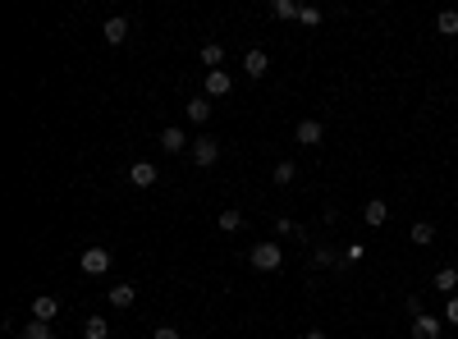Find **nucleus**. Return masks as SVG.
Segmentation results:
<instances>
[{
    "instance_id": "1",
    "label": "nucleus",
    "mask_w": 458,
    "mask_h": 339,
    "mask_svg": "<svg viewBox=\"0 0 458 339\" xmlns=\"http://www.w3.org/2000/svg\"><path fill=\"white\" fill-rule=\"evenodd\" d=\"M248 262H252V271H280V266H284V248L275 239H266V243H257V248L248 252Z\"/></svg>"
},
{
    "instance_id": "2",
    "label": "nucleus",
    "mask_w": 458,
    "mask_h": 339,
    "mask_svg": "<svg viewBox=\"0 0 458 339\" xmlns=\"http://www.w3.org/2000/svg\"><path fill=\"white\" fill-rule=\"evenodd\" d=\"M78 266H83V275H106L110 271V252L106 248H88L83 257H78Z\"/></svg>"
},
{
    "instance_id": "3",
    "label": "nucleus",
    "mask_w": 458,
    "mask_h": 339,
    "mask_svg": "<svg viewBox=\"0 0 458 339\" xmlns=\"http://www.w3.org/2000/svg\"><path fill=\"white\" fill-rule=\"evenodd\" d=\"M216 161H220L216 138H197V143H193V165H202V170H207V165H216Z\"/></svg>"
},
{
    "instance_id": "4",
    "label": "nucleus",
    "mask_w": 458,
    "mask_h": 339,
    "mask_svg": "<svg viewBox=\"0 0 458 339\" xmlns=\"http://www.w3.org/2000/svg\"><path fill=\"white\" fill-rule=\"evenodd\" d=\"M234 92V78L225 74V69H211L207 74V97H229Z\"/></svg>"
},
{
    "instance_id": "5",
    "label": "nucleus",
    "mask_w": 458,
    "mask_h": 339,
    "mask_svg": "<svg viewBox=\"0 0 458 339\" xmlns=\"http://www.w3.org/2000/svg\"><path fill=\"white\" fill-rule=\"evenodd\" d=\"M266 69H271L266 51H248V55H243V74H248V78H266Z\"/></svg>"
},
{
    "instance_id": "6",
    "label": "nucleus",
    "mask_w": 458,
    "mask_h": 339,
    "mask_svg": "<svg viewBox=\"0 0 458 339\" xmlns=\"http://www.w3.org/2000/svg\"><path fill=\"white\" fill-rule=\"evenodd\" d=\"M129 184H138V188H152V184H156V165H152V161H133V170H129Z\"/></svg>"
},
{
    "instance_id": "7",
    "label": "nucleus",
    "mask_w": 458,
    "mask_h": 339,
    "mask_svg": "<svg viewBox=\"0 0 458 339\" xmlns=\"http://www.w3.org/2000/svg\"><path fill=\"white\" fill-rule=\"evenodd\" d=\"M55 312H60V298H51V294H37V298H33V317H37V321H46V326H51Z\"/></svg>"
},
{
    "instance_id": "8",
    "label": "nucleus",
    "mask_w": 458,
    "mask_h": 339,
    "mask_svg": "<svg viewBox=\"0 0 458 339\" xmlns=\"http://www.w3.org/2000/svg\"><path fill=\"white\" fill-rule=\"evenodd\" d=\"M362 220H367L371 230H381L385 220H390V207H385L381 197H371V202H367V211H362Z\"/></svg>"
},
{
    "instance_id": "9",
    "label": "nucleus",
    "mask_w": 458,
    "mask_h": 339,
    "mask_svg": "<svg viewBox=\"0 0 458 339\" xmlns=\"http://www.w3.org/2000/svg\"><path fill=\"white\" fill-rule=\"evenodd\" d=\"M101 37H106L110 46H120L124 37H129V19H120V14H115V19H106V28H101Z\"/></svg>"
},
{
    "instance_id": "10",
    "label": "nucleus",
    "mask_w": 458,
    "mask_h": 339,
    "mask_svg": "<svg viewBox=\"0 0 458 339\" xmlns=\"http://www.w3.org/2000/svg\"><path fill=\"white\" fill-rule=\"evenodd\" d=\"M161 147L165 152H184V147H193V143H188V133L179 129V124H170V129L161 133Z\"/></svg>"
},
{
    "instance_id": "11",
    "label": "nucleus",
    "mask_w": 458,
    "mask_h": 339,
    "mask_svg": "<svg viewBox=\"0 0 458 339\" xmlns=\"http://www.w3.org/2000/svg\"><path fill=\"white\" fill-rule=\"evenodd\" d=\"M413 339H440V321L436 317H413Z\"/></svg>"
},
{
    "instance_id": "12",
    "label": "nucleus",
    "mask_w": 458,
    "mask_h": 339,
    "mask_svg": "<svg viewBox=\"0 0 458 339\" xmlns=\"http://www.w3.org/2000/svg\"><path fill=\"white\" fill-rule=\"evenodd\" d=\"M184 115H188L193 124H207V120H211V97H193V101L184 106Z\"/></svg>"
},
{
    "instance_id": "13",
    "label": "nucleus",
    "mask_w": 458,
    "mask_h": 339,
    "mask_svg": "<svg viewBox=\"0 0 458 339\" xmlns=\"http://www.w3.org/2000/svg\"><path fill=\"white\" fill-rule=\"evenodd\" d=\"M298 143H303V147H317L321 143V120H303V124H298Z\"/></svg>"
},
{
    "instance_id": "14",
    "label": "nucleus",
    "mask_w": 458,
    "mask_h": 339,
    "mask_svg": "<svg viewBox=\"0 0 458 339\" xmlns=\"http://www.w3.org/2000/svg\"><path fill=\"white\" fill-rule=\"evenodd\" d=\"M454 289H458V271H454V266L436 271V294H449V298H454Z\"/></svg>"
},
{
    "instance_id": "15",
    "label": "nucleus",
    "mask_w": 458,
    "mask_h": 339,
    "mask_svg": "<svg viewBox=\"0 0 458 339\" xmlns=\"http://www.w3.org/2000/svg\"><path fill=\"white\" fill-rule=\"evenodd\" d=\"M110 307H133V298H138V289H133V285H115V289H110Z\"/></svg>"
},
{
    "instance_id": "16",
    "label": "nucleus",
    "mask_w": 458,
    "mask_h": 339,
    "mask_svg": "<svg viewBox=\"0 0 458 339\" xmlns=\"http://www.w3.org/2000/svg\"><path fill=\"white\" fill-rule=\"evenodd\" d=\"M216 225H220V230H225V234H234V230H239V225H243V211L225 207V211H220V216H216Z\"/></svg>"
},
{
    "instance_id": "17",
    "label": "nucleus",
    "mask_w": 458,
    "mask_h": 339,
    "mask_svg": "<svg viewBox=\"0 0 458 339\" xmlns=\"http://www.w3.org/2000/svg\"><path fill=\"white\" fill-rule=\"evenodd\" d=\"M220 60H225V46H216V42L202 46V65H207V74H211V69H220Z\"/></svg>"
},
{
    "instance_id": "18",
    "label": "nucleus",
    "mask_w": 458,
    "mask_h": 339,
    "mask_svg": "<svg viewBox=\"0 0 458 339\" xmlns=\"http://www.w3.org/2000/svg\"><path fill=\"white\" fill-rule=\"evenodd\" d=\"M271 14H275V19H298L303 5H294V0H271Z\"/></svg>"
},
{
    "instance_id": "19",
    "label": "nucleus",
    "mask_w": 458,
    "mask_h": 339,
    "mask_svg": "<svg viewBox=\"0 0 458 339\" xmlns=\"http://www.w3.org/2000/svg\"><path fill=\"white\" fill-rule=\"evenodd\" d=\"M83 335H88V339H106V335H110V326H106L101 317H88V321H83Z\"/></svg>"
},
{
    "instance_id": "20",
    "label": "nucleus",
    "mask_w": 458,
    "mask_h": 339,
    "mask_svg": "<svg viewBox=\"0 0 458 339\" xmlns=\"http://www.w3.org/2000/svg\"><path fill=\"white\" fill-rule=\"evenodd\" d=\"M436 239V225H431V220H417L413 225V243H431Z\"/></svg>"
},
{
    "instance_id": "21",
    "label": "nucleus",
    "mask_w": 458,
    "mask_h": 339,
    "mask_svg": "<svg viewBox=\"0 0 458 339\" xmlns=\"http://www.w3.org/2000/svg\"><path fill=\"white\" fill-rule=\"evenodd\" d=\"M436 28H440L445 37H454V33H458V14H454V10H445V14L436 19Z\"/></svg>"
},
{
    "instance_id": "22",
    "label": "nucleus",
    "mask_w": 458,
    "mask_h": 339,
    "mask_svg": "<svg viewBox=\"0 0 458 339\" xmlns=\"http://www.w3.org/2000/svg\"><path fill=\"white\" fill-rule=\"evenodd\" d=\"M19 339H51V326H46V321H33L28 330H19Z\"/></svg>"
},
{
    "instance_id": "23",
    "label": "nucleus",
    "mask_w": 458,
    "mask_h": 339,
    "mask_svg": "<svg viewBox=\"0 0 458 339\" xmlns=\"http://www.w3.org/2000/svg\"><path fill=\"white\" fill-rule=\"evenodd\" d=\"M362 257H367V248H362V243H349V248L339 252V262H349V266H358Z\"/></svg>"
},
{
    "instance_id": "24",
    "label": "nucleus",
    "mask_w": 458,
    "mask_h": 339,
    "mask_svg": "<svg viewBox=\"0 0 458 339\" xmlns=\"http://www.w3.org/2000/svg\"><path fill=\"white\" fill-rule=\"evenodd\" d=\"M275 184H294V161H280V165H275Z\"/></svg>"
},
{
    "instance_id": "25",
    "label": "nucleus",
    "mask_w": 458,
    "mask_h": 339,
    "mask_svg": "<svg viewBox=\"0 0 458 339\" xmlns=\"http://www.w3.org/2000/svg\"><path fill=\"white\" fill-rule=\"evenodd\" d=\"M298 19H303L307 28H317V23H321V10H312V5H303V14H298Z\"/></svg>"
},
{
    "instance_id": "26",
    "label": "nucleus",
    "mask_w": 458,
    "mask_h": 339,
    "mask_svg": "<svg viewBox=\"0 0 458 339\" xmlns=\"http://www.w3.org/2000/svg\"><path fill=\"white\" fill-rule=\"evenodd\" d=\"M312 262H317V266H335V262H339V252H330V248H321V252H317V257H312Z\"/></svg>"
},
{
    "instance_id": "27",
    "label": "nucleus",
    "mask_w": 458,
    "mask_h": 339,
    "mask_svg": "<svg viewBox=\"0 0 458 339\" xmlns=\"http://www.w3.org/2000/svg\"><path fill=\"white\" fill-rule=\"evenodd\" d=\"M445 321H449V326H458V294L449 298V307H445Z\"/></svg>"
},
{
    "instance_id": "28",
    "label": "nucleus",
    "mask_w": 458,
    "mask_h": 339,
    "mask_svg": "<svg viewBox=\"0 0 458 339\" xmlns=\"http://www.w3.org/2000/svg\"><path fill=\"white\" fill-rule=\"evenodd\" d=\"M156 339H179V330L175 326H161V330H156Z\"/></svg>"
},
{
    "instance_id": "29",
    "label": "nucleus",
    "mask_w": 458,
    "mask_h": 339,
    "mask_svg": "<svg viewBox=\"0 0 458 339\" xmlns=\"http://www.w3.org/2000/svg\"><path fill=\"white\" fill-rule=\"evenodd\" d=\"M307 339H330V335H326V330H307Z\"/></svg>"
}]
</instances>
